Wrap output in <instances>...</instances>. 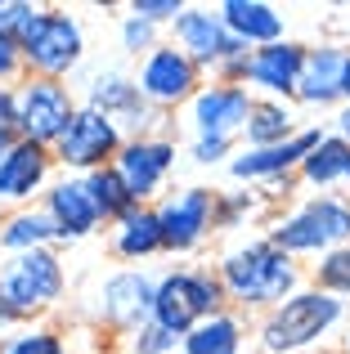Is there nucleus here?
<instances>
[{"label": "nucleus", "mask_w": 350, "mask_h": 354, "mask_svg": "<svg viewBox=\"0 0 350 354\" xmlns=\"http://www.w3.org/2000/svg\"><path fill=\"white\" fill-rule=\"evenodd\" d=\"M342 104H350V54H346V72H342Z\"/></svg>", "instance_id": "58836bf2"}, {"label": "nucleus", "mask_w": 350, "mask_h": 354, "mask_svg": "<svg viewBox=\"0 0 350 354\" xmlns=\"http://www.w3.org/2000/svg\"><path fill=\"white\" fill-rule=\"evenodd\" d=\"M0 354H68V337H63V328L45 319L18 323L0 337Z\"/></svg>", "instance_id": "bb28decb"}, {"label": "nucleus", "mask_w": 350, "mask_h": 354, "mask_svg": "<svg viewBox=\"0 0 350 354\" xmlns=\"http://www.w3.org/2000/svg\"><path fill=\"white\" fill-rule=\"evenodd\" d=\"M59 180L54 148H41L32 139H18L14 148L0 153V211L41 207L45 189Z\"/></svg>", "instance_id": "f3484780"}, {"label": "nucleus", "mask_w": 350, "mask_h": 354, "mask_svg": "<svg viewBox=\"0 0 350 354\" xmlns=\"http://www.w3.org/2000/svg\"><path fill=\"white\" fill-rule=\"evenodd\" d=\"M23 54V72L27 77H45V81H68L86 59V27L77 14L59 5H41L32 32L18 45Z\"/></svg>", "instance_id": "423d86ee"}, {"label": "nucleus", "mask_w": 350, "mask_h": 354, "mask_svg": "<svg viewBox=\"0 0 350 354\" xmlns=\"http://www.w3.org/2000/svg\"><path fill=\"white\" fill-rule=\"evenodd\" d=\"M342 323H346V305L337 301V296H328V292H319V287L306 283L297 296H288L279 310L261 314L252 337L265 354H301V350L319 346L324 337H333Z\"/></svg>", "instance_id": "7ed1b4c3"}, {"label": "nucleus", "mask_w": 350, "mask_h": 354, "mask_svg": "<svg viewBox=\"0 0 350 354\" xmlns=\"http://www.w3.org/2000/svg\"><path fill=\"white\" fill-rule=\"evenodd\" d=\"M328 135L324 121H315V126H301L292 139H283V144H270V148H238L234 157H229V180L234 184H247V189H288L292 180H297L301 162L310 157V148L319 144V139Z\"/></svg>", "instance_id": "9d476101"}, {"label": "nucleus", "mask_w": 350, "mask_h": 354, "mask_svg": "<svg viewBox=\"0 0 350 354\" xmlns=\"http://www.w3.org/2000/svg\"><path fill=\"white\" fill-rule=\"evenodd\" d=\"M108 251H113L122 265L140 269L144 260L162 256V225L153 207H131L126 216H117L108 225Z\"/></svg>", "instance_id": "4be33fe9"}, {"label": "nucleus", "mask_w": 350, "mask_h": 354, "mask_svg": "<svg viewBox=\"0 0 350 354\" xmlns=\"http://www.w3.org/2000/svg\"><path fill=\"white\" fill-rule=\"evenodd\" d=\"M36 14H41V5H32V0H0V41L23 45V36L32 32Z\"/></svg>", "instance_id": "2f4dec72"}, {"label": "nucleus", "mask_w": 350, "mask_h": 354, "mask_svg": "<svg viewBox=\"0 0 350 354\" xmlns=\"http://www.w3.org/2000/svg\"><path fill=\"white\" fill-rule=\"evenodd\" d=\"M328 130H333V135H342L346 144H350V104H342V108L333 113V126H328Z\"/></svg>", "instance_id": "4c0bfd02"}, {"label": "nucleus", "mask_w": 350, "mask_h": 354, "mask_svg": "<svg viewBox=\"0 0 350 354\" xmlns=\"http://www.w3.org/2000/svg\"><path fill=\"white\" fill-rule=\"evenodd\" d=\"M337 354H342V350H337Z\"/></svg>", "instance_id": "37998d69"}, {"label": "nucleus", "mask_w": 350, "mask_h": 354, "mask_svg": "<svg viewBox=\"0 0 350 354\" xmlns=\"http://www.w3.org/2000/svg\"><path fill=\"white\" fill-rule=\"evenodd\" d=\"M153 211L162 225V251H171V256H193L216 234V189H207V184L167 193Z\"/></svg>", "instance_id": "2eb2a0df"}, {"label": "nucleus", "mask_w": 350, "mask_h": 354, "mask_svg": "<svg viewBox=\"0 0 350 354\" xmlns=\"http://www.w3.org/2000/svg\"><path fill=\"white\" fill-rule=\"evenodd\" d=\"M229 310L225 301V287H220L216 269H202V265H180L158 274V292H153V323L167 328L171 337L184 341V332L193 323L211 319V314Z\"/></svg>", "instance_id": "39448f33"}, {"label": "nucleus", "mask_w": 350, "mask_h": 354, "mask_svg": "<svg viewBox=\"0 0 350 354\" xmlns=\"http://www.w3.org/2000/svg\"><path fill=\"white\" fill-rule=\"evenodd\" d=\"M238 153V139H216V135H193L189 139V162L193 166H229Z\"/></svg>", "instance_id": "473e14b6"}, {"label": "nucleus", "mask_w": 350, "mask_h": 354, "mask_svg": "<svg viewBox=\"0 0 350 354\" xmlns=\"http://www.w3.org/2000/svg\"><path fill=\"white\" fill-rule=\"evenodd\" d=\"M153 292H158V274H149L144 265L113 269L95 287V323L113 337H135L144 323H153Z\"/></svg>", "instance_id": "1a4fd4ad"}, {"label": "nucleus", "mask_w": 350, "mask_h": 354, "mask_svg": "<svg viewBox=\"0 0 350 354\" xmlns=\"http://www.w3.org/2000/svg\"><path fill=\"white\" fill-rule=\"evenodd\" d=\"M297 180L306 184L310 193H342V189H350V144L342 135L328 130V135L310 148V157L301 162Z\"/></svg>", "instance_id": "b1692460"}, {"label": "nucleus", "mask_w": 350, "mask_h": 354, "mask_svg": "<svg viewBox=\"0 0 350 354\" xmlns=\"http://www.w3.org/2000/svg\"><path fill=\"white\" fill-rule=\"evenodd\" d=\"M77 354H113V350H99V346H95V350H77Z\"/></svg>", "instance_id": "ea45409f"}, {"label": "nucleus", "mask_w": 350, "mask_h": 354, "mask_svg": "<svg viewBox=\"0 0 350 354\" xmlns=\"http://www.w3.org/2000/svg\"><path fill=\"white\" fill-rule=\"evenodd\" d=\"M342 354H350V332H346V337H342Z\"/></svg>", "instance_id": "a19ab883"}, {"label": "nucleus", "mask_w": 350, "mask_h": 354, "mask_svg": "<svg viewBox=\"0 0 350 354\" xmlns=\"http://www.w3.org/2000/svg\"><path fill=\"white\" fill-rule=\"evenodd\" d=\"M346 45L324 41L306 50V68L297 81V104L301 108H342V72H346Z\"/></svg>", "instance_id": "aec40b11"}, {"label": "nucleus", "mask_w": 350, "mask_h": 354, "mask_svg": "<svg viewBox=\"0 0 350 354\" xmlns=\"http://www.w3.org/2000/svg\"><path fill=\"white\" fill-rule=\"evenodd\" d=\"M175 157H180V148H175L171 135H140V139H126L122 144L113 171L122 175L135 207H158L167 198V180L175 171Z\"/></svg>", "instance_id": "dca6fc26"}, {"label": "nucleus", "mask_w": 350, "mask_h": 354, "mask_svg": "<svg viewBox=\"0 0 350 354\" xmlns=\"http://www.w3.org/2000/svg\"><path fill=\"white\" fill-rule=\"evenodd\" d=\"M216 278L225 287L229 310H238V314H270L306 287L301 260L279 251L270 238H252V242L229 247L216 265Z\"/></svg>", "instance_id": "f257e3e1"}, {"label": "nucleus", "mask_w": 350, "mask_h": 354, "mask_svg": "<svg viewBox=\"0 0 350 354\" xmlns=\"http://www.w3.org/2000/svg\"><path fill=\"white\" fill-rule=\"evenodd\" d=\"M265 238L292 260H319L350 247V193H306L270 220Z\"/></svg>", "instance_id": "f03ea898"}, {"label": "nucleus", "mask_w": 350, "mask_h": 354, "mask_svg": "<svg viewBox=\"0 0 350 354\" xmlns=\"http://www.w3.org/2000/svg\"><path fill=\"white\" fill-rule=\"evenodd\" d=\"M270 211V193L261 189H247V184H238V189H216V234L220 229H243L247 220L265 216Z\"/></svg>", "instance_id": "cd10ccee"}, {"label": "nucleus", "mask_w": 350, "mask_h": 354, "mask_svg": "<svg viewBox=\"0 0 350 354\" xmlns=\"http://www.w3.org/2000/svg\"><path fill=\"white\" fill-rule=\"evenodd\" d=\"M220 18H225L229 36H234L243 50H261V45L288 41V14L270 0H225L216 5Z\"/></svg>", "instance_id": "412c9836"}, {"label": "nucleus", "mask_w": 350, "mask_h": 354, "mask_svg": "<svg viewBox=\"0 0 350 354\" xmlns=\"http://www.w3.org/2000/svg\"><path fill=\"white\" fill-rule=\"evenodd\" d=\"M306 50L310 45H301V41L261 45V50H247L234 68H225L211 81H234V86H243L252 99H283V104H292L301 68H306Z\"/></svg>", "instance_id": "0eeeda50"}, {"label": "nucleus", "mask_w": 350, "mask_h": 354, "mask_svg": "<svg viewBox=\"0 0 350 354\" xmlns=\"http://www.w3.org/2000/svg\"><path fill=\"white\" fill-rule=\"evenodd\" d=\"M27 72H23V54H18V45L0 41V86H18Z\"/></svg>", "instance_id": "e433bc0d"}, {"label": "nucleus", "mask_w": 350, "mask_h": 354, "mask_svg": "<svg viewBox=\"0 0 350 354\" xmlns=\"http://www.w3.org/2000/svg\"><path fill=\"white\" fill-rule=\"evenodd\" d=\"M202 81H207V77H202V68L184 50H175L171 41H162L153 54H144L140 68H135V86H140L144 104L158 108V113H167V117L198 95Z\"/></svg>", "instance_id": "4468645a"}, {"label": "nucleus", "mask_w": 350, "mask_h": 354, "mask_svg": "<svg viewBox=\"0 0 350 354\" xmlns=\"http://www.w3.org/2000/svg\"><path fill=\"white\" fill-rule=\"evenodd\" d=\"M14 108H18V135L41 148H54L68 121L77 117L81 99L72 95L68 81H45V77H23L14 86Z\"/></svg>", "instance_id": "f8f14e48"}, {"label": "nucleus", "mask_w": 350, "mask_h": 354, "mask_svg": "<svg viewBox=\"0 0 350 354\" xmlns=\"http://www.w3.org/2000/svg\"><path fill=\"white\" fill-rule=\"evenodd\" d=\"M41 211L50 216V225H54V234H59L63 247L86 242L104 229V216H99V207H95V198H90L81 175H59V180L45 189Z\"/></svg>", "instance_id": "6ab92c4d"}, {"label": "nucleus", "mask_w": 350, "mask_h": 354, "mask_svg": "<svg viewBox=\"0 0 350 354\" xmlns=\"http://www.w3.org/2000/svg\"><path fill=\"white\" fill-rule=\"evenodd\" d=\"M18 108H14V86H0V153L18 144Z\"/></svg>", "instance_id": "c9c22d12"}, {"label": "nucleus", "mask_w": 350, "mask_h": 354, "mask_svg": "<svg viewBox=\"0 0 350 354\" xmlns=\"http://www.w3.org/2000/svg\"><path fill=\"white\" fill-rule=\"evenodd\" d=\"M167 41L175 45V50H184L193 63L202 68V77H220L225 68H234L238 59H243V45L229 36V27H225V18H220V9H211V5H184L180 9V18L167 27Z\"/></svg>", "instance_id": "ddd939ff"}, {"label": "nucleus", "mask_w": 350, "mask_h": 354, "mask_svg": "<svg viewBox=\"0 0 350 354\" xmlns=\"http://www.w3.org/2000/svg\"><path fill=\"white\" fill-rule=\"evenodd\" d=\"M126 135L113 117L95 113V108L81 104L77 117L68 121V130L59 135L54 144V162H59V175H90V171H104V166L117 162Z\"/></svg>", "instance_id": "9b49d317"}, {"label": "nucleus", "mask_w": 350, "mask_h": 354, "mask_svg": "<svg viewBox=\"0 0 350 354\" xmlns=\"http://www.w3.org/2000/svg\"><path fill=\"white\" fill-rule=\"evenodd\" d=\"M162 41H167L162 27H153L149 18H140V14H122V23H117V45H122L135 63H140L144 54H153Z\"/></svg>", "instance_id": "7c9ffc66"}, {"label": "nucleus", "mask_w": 350, "mask_h": 354, "mask_svg": "<svg viewBox=\"0 0 350 354\" xmlns=\"http://www.w3.org/2000/svg\"><path fill=\"white\" fill-rule=\"evenodd\" d=\"M247 337H252L247 314L220 310V314H211V319L193 323V328L184 332L180 354H247Z\"/></svg>", "instance_id": "5701e85b"}, {"label": "nucleus", "mask_w": 350, "mask_h": 354, "mask_svg": "<svg viewBox=\"0 0 350 354\" xmlns=\"http://www.w3.org/2000/svg\"><path fill=\"white\" fill-rule=\"evenodd\" d=\"M81 180H86V189H90V198H95V207H99V216H104V225H113L117 216H126V211L135 207V198L126 193L122 175H117L113 166H104V171H90V175H81Z\"/></svg>", "instance_id": "c85d7f7f"}, {"label": "nucleus", "mask_w": 350, "mask_h": 354, "mask_svg": "<svg viewBox=\"0 0 350 354\" xmlns=\"http://www.w3.org/2000/svg\"><path fill=\"white\" fill-rule=\"evenodd\" d=\"M180 9H184V0H131V5H126V14H140V18H149L153 27H162V32H167L175 18H180Z\"/></svg>", "instance_id": "f704fd0d"}, {"label": "nucleus", "mask_w": 350, "mask_h": 354, "mask_svg": "<svg viewBox=\"0 0 350 354\" xmlns=\"http://www.w3.org/2000/svg\"><path fill=\"white\" fill-rule=\"evenodd\" d=\"M256 99L234 81H202V90L184 104V130L193 135H216V139H238L247 126Z\"/></svg>", "instance_id": "a211bd4d"}, {"label": "nucleus", "mask_w": 350, "mask_h": 354, "mask_svg": "<svg viewBox=\"0 0 350 354\" xmlns=\"http://www.w3.org/2000/svg\"><path fill=\"white\" fill-rule=\"evenodd\" d=\"M306 283H310V287H319V292H328V296H337L342 305H350V247L319 256L315 265H310Z\"/></svg>", "instance_id": "c756f323"}, {"label": "nucleus", "mask_w": 350, "mask_h": 354, "mask_svg": "<svg viewBox=\"0 0 350 354\" xmlns=\"http://www.w3.org/2000/svg\"><path fill=\"white\" fill-rule=\"evenodd\" d=\"M0 220H5V211H0Z\"/></svg>", "instance_id": "79ce46f5"}, {"label": "nucleus", "mask_w": 350, "mask_h": 354, "mask_svg": "<svg viewBox=\"0 0 350 354\" xmlns=\"http://www.w3.org/2000/svg\"><path fill=\"white\" fill-rule=\"evenodd\" d=\"M301 130V117L292 104L283 99H256L252 113H247V126L238 135V148H270V144H283Z\"/></svg>", "instance_id": "a878e982"}, {"label": "nucleus", "mask_w": 350, "mask_h": 354, "mask_svg": "<svg viewBox=\"0 0 350 354\" xmlns=\"http://www.w3.org/2000/svg\"><path fill=\"white\" fill-rule=\"evenodd\" d=\"M126 350L131 354H180V337H171L158 323H144L135 337H126Z\"/></svg>", "instance_id": "72a5a7b5"}, {"label": "nucleus", "mask_w": 350, "mask_h": 354, "mask_svg": "<svg viewBox=\"0 0 350 354\" xmlns=\"http://www.w3.org/2000/svg\"><path fill=\"white\" fill-rule=\"evenodd\" d=\"M63 247L59 234H54L50 216L41 207H18L5 211L0 220V256H23V251H54Z\"/></svg>", "instance_id": "393cba45"}, {"label": "nucleus", "mask_w": 350, "mask_h": 354, "mask_svg": "<svg viewBox=\"0 0 350 354\" xmlns=\"http://www.w3.org/2000/svg\"><path fill=\"white\" fill-rule=\"evenodd\" d=\"M68 296V265L59 247L54 251H23L0 256V301L14 314V323H36Z\"/></svg>", "instance_id": "20e7f679"}, {"label": "nucleus", "mask_w": 350, "mask_h": 354, "mask_svg": "<svg viewBox=\"0 0 350 354\" xmlns=\"http://www.w3.org/2000/svg\"><path fill=\"white\" fill-rule=\"evenodd\" d=\"M86 95L81 104L95 108V113L113 117L122 126L126 139H140V135H167V113L144 104L140 86H135V72H122V68H99L86 77Z\"/></svg>", "instance_id": "6e6552de"}]
</instances>
